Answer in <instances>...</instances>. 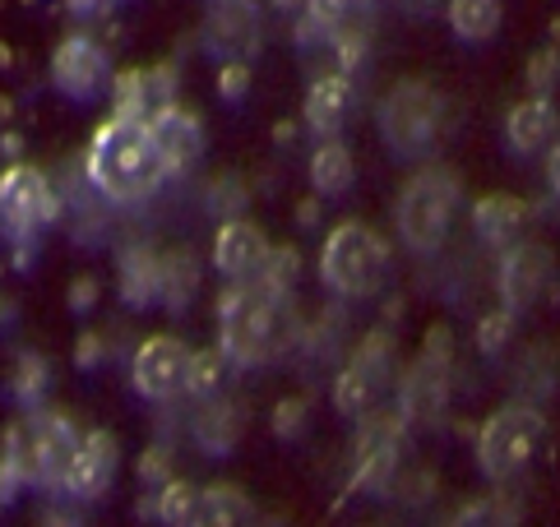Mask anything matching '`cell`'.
<instances>
[{
    "label": "cell",
    "instance_id": "obj_1",
    "mask_svg": "<svg viewBox=\"0 0 560 527\" xmlns=\"http://www.w3.org/2000/svg\"><path fill=\"white\" fill-rule=\"evenodd\" d=\"M84 172H89V186L116 199V204L149 199L172 176L167 153L153 134V120L135 116V112H116L93 130L89 153H84Z\"/></svg>",
    "mask_w": 560,
    "mask_h": 527
},
{
    "label": "cell",
    "instance_id": "obj_2",
    "mask_svg": "<svg viewBox=\"0 0 560 527\" xmlns=\"http://www.w3.org/2000/svg\"><path fill=\"white\" fill-rule=\"evenodd\" d=\"M292 292L269 282H228L218 301V348L232 366H269L292 348Z\"/></svg>",
    "mask_w": 560,
    "mask_h": 527
},
{
    "label": "cell",
    "instance_id": "obj_3",
    "mask_svg": "<svg viewBox=\"0 0 560 527\" xmlns=\"http://www.w3.org/2000/svg\"><path fill=\"white\" fill-rule=\"evenodd\" d=\"M458 199H464V186L450 167H422L404 180V190L394 199V227L404 236V246L412 255H435L450 241Z\"/></svg>",
    "mask_w": 560,
    "mask_h": 527
},
{
    "label": "cell",
    "instance_id": "obj_4",
    "mask_svg": "<svg viewBox=\"0 0 560 527\" xmlns=\"http://www.w3.org/2000/svg\"><path fill=\"white\" fill-rule=\"evenodd\" d=\"M389 241L366 222H338L319 246V282L343 296V301H366L385 288L389 278Z\"/></svg>",
    "mask_w": 560,
    "mask_h": 527
},
{
    "label": "cell",
    "instance_id": "obj_5",
    "mask_svg": "<svg viewBox=\"0 0 560 527\" xmlns=\"http://www.w3.org/2000/svg\"><path fill=\"white\" fill-rule=\"evenodd\" d=\"M375 126L385 149L404 162L427 157L440 144V130H445V97L427 79H398V84L380 97L375 107Z\"/></svg>",
    "mask_w": 560,
    "mask_h": 527
},
{
    "label": "cell",
    "instance_id": "obj_6",
    "mask_svg": "<svg viewBox=\"0 0 560 527\" xmlns=\"http://www.w3.org/2000/svg\"><path fill=\"white\" fill-rule=\"evenodd\" d=\"M547 444V417L533 402H505L477 431V472L491 485L524 477Z\"/></svg>",
    "mask_w": 560,
    "mask_h": 527
},
{
    "label": "cell",
    "instance_id": "obj_7",
    "mask_svg": "<svg viewBox=\"0 0 560 527\" xmlns=\"http://www.w3.org/2000/svg\"><path fill=\"white\" fill-rule=\"evenodd\" d=\"M389 384H394V342L385 333H371L362 348L348 356V366L338 371L334 408L352 421H366V417H375L380 402H385Z\"/></svg>",
    "mask_w": 560,
    "mask_h": 527
},
{
    "label": "cell",
    "instance_id": "obj_8",
    "mask_svg": "<svg viewBox=\"0 0 560 527\" xmlns=\"http://www.w3.org/2000/svg\"><path fill=\"white\" fill-rule=\"evenodd\" d=\"M190 366H195V352L182 338L153 333L130 356V384L149 402H176L182 394H190Z\"/></svg>",
    "mask_w": 560,
    "mask_h": 527
},
{
    "label": "cell",
    "instance_id": "obj_9",
    "mask_svg": "<svg viewBox=\"0 0 560 527\" xmlns=\"http://www.w3.org/2000/svg\"><path fill=\"white\" fill-rule=\"evenodd\" d=\"M56 190L43 167L33 162H14V167L0 172V222L10 232L28 236V232H43L47 222L56 218Z\"/></svg>",
    "mask_w": 560,
    "mask_h": 527
},
{
    "label": "cell",
    "instance_id": "obj_10",
    "mask_svg": "<svg viewBox=\"0 0 560 527\" xmlns=\"http://www.w3.org/2000/svg\"><path fill=\"white\" fill-rule=\"evenodd\" d=\"M551 282H556V259L542 241H518V246L500 255V301H505L514 319L533 311L551 292Z\"/></svg>",
    "mask_w": 560,
    "mask_h": 527
},
{
    "label": "cell",
    "instance_id": "obj_11",
    "mask_svg": "<svg viewBox=\"0 0 560 527\" xmlns=\"http://www.w3.org/2000/svg\"><path fill=\"white\" fill-rule=\"evenodd\" d=\"M51 84H56V93L74 97V103H93V97L112 84V60H107L103 43H93L84 33L61 37L51 51Z\"/></svg>",
    "mask_w": 560,
    "mask_h": 527
},
{
    "label": "cell",
    "instance_id": "obj_12",
    "mask_svg": "<svg viewBox=\"0 0 560 527\" xmlns=\"http://www.w3.org/2000/svg\"><path fill=\"white\" fill-rule=\"evenodd\" d=\"M116 468H121V444H116L112 431L93 425V431H84V440H79V449L70 454L61 491L74 500H103L107 485L116 481Z\"/></svg>",
    "mask_w": 560,
    "mask_h": 527
},
{
    "label": "cell",
    "instance_id": "obj_13",
    "mask_svg": "<svg viewBox=\"0 0 560 527\" xmlns=\"http://www.w3.org/2000/svg\"><path fill=\"white\" fill-rule=\"evenodd\" d=\"M273 259L269 236L246 218H228L213 236V264L228 282H259Z\"/></svg>",
    "mask_w": 560,
    "mask_h": 527
},
{
    "label": "cell",
    "instance_id": "obj_14",
    "mask_svg": "<svg viewBox=\"0 0 560 527\" xmlns=\"http://www.w3.org/2000/svg\"><path fill=\"white\" fill-rule=\"evenodd\" d=\"M149 120H153L158 144H163V153H167L172 176L186 172V167H195L199 153H205V126H199V120H195L182 103H167V107L149 112Z\"/></svg>",
    "mask_w": 560,
    "mask_h": 527
},
{
    "label": "cell",
    "instance_id": "obj_15",
    "mask_svg": "<svg viewBox=\"0 0 560 527\" xmlns=\"http://www.w3.org/2000/svg\"><path fill=\"white\" fill-rule=\"evenodd\" d=\"M505 144L518 157H533L556 144V107L547 93H533L524 103H514L505 116Z\"/></svg>",
    "mask_w": 560,
    "mask_h": 527
},
{
    "label": "cell",
    "instance_id": "obj_16",
    "mask_svg": "<svg viewBox=\"0 0 560 527\" xmlns=\"http://www.w3.org/2000/svg\"><path fill=\"white\" fill-rule=\"evenodd\" d=\"M306 126L319 139H334L338 130L348 126V112H352V79L348 74H319L311 93H306Z\"/></svg>",
    "mask_w": 560,
    "mask_h": 527
},
{
    "label": "cell",
    "instance_id": "obj_17",
    "mask_svg": "<svg viewBox=\"0 0 560 527\" xmlns=\"http://www.w3.org/2000/svg\"><path fill=\"white\" fill-rule=\"evenodd\" d=\"M524 222H528V204H524V199H514V195H487L482 204L472 209L477 236H482L487 246L500 250V255L524 241Z\"/></svg>",
    "mask_w": 560,
    "mask_h": 527
},
{
    "label": "cell",
    "instance_id": "obj_18",
    "mask_svg": "<svg viewBox=\"0 0 560 527\" xmlns=\"http://www.w3.org/2000/svg\"><path fill=\"white\" fill-rule=\"evenodd\" d=\"M190 527H255V504L246 491H236V485L213 481L199 491Z\"/></svg>",
    "mask_w": 560,
    "mask_h": 527
},
{
    "label": "cell",
    "instance_id": "obj_19",
    "mask_svg": "<svg viewBox=\"0 0 560 527\" xmlns=\"http://www.w3.org/2000/svg\"><path fill=\"white\" fill-rule=\"evenodd\" d=\"M352 180H357L352 149H348L338 134H334V139H319L315 153H311V186H315V195L338 199V195L352 190Z\"/></svg>",
    "mask_w": 560,
    "mask_h": 527
},
{
    "label": "cell",
    "instance_id": "obj_20",
    "mask_svg": "<svg viewBox=\"0 0 560 527\" xmlns=\"http://www.w3.org/2000/svg\"><path fill=\"white\" fill-rule=\"evenodd\" d=\"M242 408H232V402H218L209 398L205 408L195 417V440L205 454H232V444L242 440Z\"/></svg>",
    "mask_w": 560,
    "mask_h": 527
},
{
    "label": "cell",
    "instance_id": "obj_21",
    "mask_svg": "<svg viewBox=\"0 0 560 527\" xmlns=\"http://www.w3.org/2000/svg\"><path fill=\"white\" fill-rule=\"evenodd\" d=\"M500 0H450V28L454 37H464V43H491L500 33Z\"/></svg>",
    "mask_w": 560,
    "mask_h": 527
},
{
    "label": "cell",
    "instance_id": "obj_22",
    "mask_svg": "<svg viewBox=\"0 0 560 527\" xmlns=\"http://www.w3.org/2000/svg\"><path fill=\"white\" fill-rule=\"evenodd\" d=\"M199 491H205V485H190V481H182V477H172L163 491H158V518H163L167 527H190L195 504H199Z\"/></svg>",
    "mask_w": 560,
    "mask_h": 527
},
{
    "label": "cell",
    "instance_id": "obj_23",
    "mask_svg": "<svg viewBox=\"0 0 560 527\" xmlns=\"http://www.w3.org/2000/svg\"><path fill=\"white\" fill-rule=\"evenodd\" d=\"M232 361L223 356V348H209V352H195V366H190V394L195 398H213L223 389Z\"/></svg>",
    "mask_w": 560,
    "mask_h": 527
},
{
    "label": "cell",
    "instance_id": "obj_24",
    "mask_svg": "<svg viewBox=\"0 0 560 527\" xmlns=\"http://www.w3.org/2000/svg\"><path fill=\"white\" fill-rule=\"evenodd\" d=\"M450 527H514V510L510 504H500V500H477Z\"/></svg>",
    "mask_w": 560,
    "mask_h": 527
},
{
    "label": "cell",
    "instance_id": "obj_25",
    "mask_svg": "<svg viewBox=\"0 0 560 527\" xmlns=\"http://www.w3.org/2000/svg\"><path fill=\"white\" fill-rule=\"evenodd\" d=\"M362 5H366V0H306L311 19H315V24H325V28H338L343 19H352Z\"/></svg>",
    "mask_w": 560,
    "mask_h": 527
},
{
    "label": "cell",
    "instance_id": "obj_26",
    "mask_svg": "<svg viewBox=\"0 0 560 527\" xmlns=\"http://www.w3.org/2000/svg\"><path fill=\"white\" fill-rule=\"evenodd\" d=\"M510 324H514L510 311H500V315H491V319L482 324V348H487V352H495L500 342H505V329H510Z\"/></svg>",
    "mask_w": 560,
    "mask_h": 527
},
{
    "label": "cell",
    "instance_id": "obj_27",
    "mask_svg": "<svg viewBox=\"0 0 560 527\" xmlns=\"http://www.w3.org/2000/svg\"><path fill=\"white\" fill-rule=\"evenodd\" d=\"M547 84H556V56H551V51H542V56L533 60V89L542 93Z\"/></svg>",
    "mask_w": 560,
    "mask_h": 527
},
{
    "label": "cell",
    "instance_id": "obj_28",
    "mask_svg": "<svg viewBox=\"0 0 560 527\" xmlns=\"http://www.w3.org/2000/svg\"><path fill=\"white\" fill-rule=\"evenodd\" d=\"M19 481H24V472L14 468L10 458H0V504L5 500H14V491H19Z\"/></svg>",
    "mask_w": 560,
    "mask_h": 527
},
{
    "label": "cell",
    "instance_id": "obj_29",
    "mask_svg": "<svg viewBox=\"0 0 560 527\" xmlns=\"http://www.w3.org/2000/svg\"><path fill=\"white\" fill-rule=\"evenodd\" d=\"M246 93V66H228L223 70V97H242Z\"/></svg>",
    "mask_w": 560,
    "mask_h": 527
},
{
    "label": "cell",
    "instance_id": "obj_30",
    "mask_svg": "<svg viewBox=\"0 0 560 527\" xmlns=\"http://www.w3.org/2000/svg\"><path fill=\"white\" fill-rule=\"evenodd\" d=\"M547 180H551V190H560V144L551 149V162H547Z\"/></svg>",
    "mask_w": 560,
    "mask_h": 527
},
{
    "label": "cell",
    "instance_id": "obj_31",
    "mask_svg": "<svg viewBox=\"0 0 560 527\" xmlns=\"http://www.w3.org/2000/svg\"><path fill=\"white\" fill-rule=\"evenodd\" d=\"M103 5H112V0H70L74 14H89V10H103Z\"/></svg>",
    "mask_w": 560,
    "mask_h": 527
},
{
    "label": "cell",
    "instance_id": "obj_32",
    "mask_svg": "<svg viewBox=\"0 0 560 527\" xmlns=\"http://www.w3.org/2000/svg\"><path fill=\"white\" fill-rule=\"evenodd\" d=\"M213 5H218V0H213Z\"/></svg>",
    "mask_w": 560,
    "mask_h": 527
}]
</instances>
